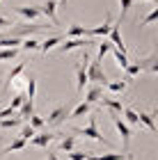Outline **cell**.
Listing matches in <instances>:
<instances>
[{
	"instance_id": "cell-30",
	"label": "cell",
	"mask_w": 158,
	"mask_h": 160,
	"mask_svg": "<svg viewBox=\"0 0 158 160\" xmlns=\"http://www.w3.org/2000/svg\"><path fill=\"white\" fill-rule=\"evenodd\" d=\"M112 55H115V62H117L121 69H126V67H128V55H126V50H117V48H115V53H112Z\"/></svg>"
},
{
	"instance_id": "cell-17",
	"label": "cell",
	"mask_w": 158,
	"mask_h": 160,
	"mask_svg": "<svg viewBox=\"0 0 158 160\" xmlns=\"http://www.w3.org/2000/svg\"><path fill=\"white\" fill-rule=\"evenodd\" d=\"M103 98V87L101 85H92L89 89H87V94H85V103H99V101Z\"/></svg>"
},
{
	"instance_id": "cell-13",
	"label": "cell",
	"mask_w": 158,
	"mask_h": 160,
	"mask_svg": "<svg viewBox=\"0 0 158 160\" xmlns=\"http://www.w3.org/2000/svg\"><path fill=\"white\" fill-rule=\"evenodd\" d=\"M69 151H76V135H64L57 142V151L55 153H69Z\"/></svg>"
},
{
	"instance_id": "cell-42",
	"label": "cell",
	"mask_w": 158,
	"mask_h": 160,
	"mask_svg": "<svg viewBox=\"0 0 158 160\" xmlns=\"http://www.w3.org/2000/svg\"><path fill=\"white\" fill-rule=\"evenodd\" d=\"M149 2H156V0H149Z\"/></svg>"
},
{
	"instance_id": "cell-31",
	"label": "cell",
	"mask_w": 158,
	"mask_h": 160,
	"mask_svg": "<svg viewBox=\"0 0 158 160\" xmlns=\"http://www.w3.org/2000/svg\"><path fill=\"white\" fill-rule=\"evenodd\" d=\"M39 43H41V41L32 39V37H28V39L21 41V48H23V50H39Z\"/></svg>"
},
{
	"instance_id": "cell-18",
	"label": "cell",
	"mask_w": 158,
	"mask_h": 160,
	"mask_svg": "<svg viewBox=\"0 0 158 160\" xmlns=\"http://www.w3.org/2000/svg\"><path fill=\"white\" fill-rule=\"evenodd\" d=\"M156 112H138V123H142V126L149 128V133H156Z\"/></svg>"
},
{
	"instance_id": "cell-25",
	"label": "cell",
	"mask_w": 158,
	"mask_h": 160,
	"mask_svg": "<svg viewBox=\"0 0 158 160\" xmlns=\"http://www.w3.org/2000/svg\"><path fill=\"white\" fill-rule=\"evenodd\" d=\"M85 30H87L85 25L74 23V25H71L69 30H67V39H80V37H85ZM85 39H87V37H85Z\"/></svg>"
},
{
	"instance_id": "cell-14",
	"label": "cell",
	"mask_w": 158,
	"mask_h": 160,
	"mask_svg": "<svg viewBox=\"0 0 158 160\" xmlns=\"http://www.w3.org/2000/svg\"><path fill=\"white\" fill-rule=\"evenodd\" d=\"M23 71H25V62H18L16 67H14V69L9 71V73L5 76V85H3V92H7V87H9L12 82H16V78H18L21 73H23Z\"/></svg>"
},
{
	"instance_id": "cell-21",
	"label": "cell",
	"mask_w": 158,
	"mask_h": 160,
	"mask_svg": "<svg viewBox=\"0 0 158 160\" xmlns=\"http://www.w3.org/2000/svg\"><path fill=\"white\" fill-rule=\"evenodd\" d=\"M131 153H89L87 160H128Z\"/></svg>"
},
{
	"instance_id": "cell-33",
	"label": "cell",
	"mask_w": 158,
	"mask_h": 160,
	"mask_svg": "<svg viewBox=\"0 0 158 160\" xmlns=\"http://www.w3.org/2000/svg\"><path fill=\"white\" fill-rule=\"evenodd\" d=\"M28 123H30L34 130H41V128L46 126V123H44V117H39V114H32V117L28 119Z\"/></svg>"
},
{
	"instance_id": "cell-22",
	"label": "cell",
	"mask_w": 158,
	"mask_h": 160,
	"mask_svg": "<svg viewBox=\"0 0 158 160\" xmlns=\"http://www.w3.org/2000/svg\"><path fill=\"white\" fill-rule=\"evenodd\" d=\"M89 112H92V105H89V103H85V101H83V103H78V105L74 108V110L69 112V119H78V117H85V114H89Z\"/></svg>"
},
{
	"instance_id": "cell-36",
	"label": "cell",
	"mask_w": 158,
	"mask_h": 160,
	"mask_svg": "<svg viewBox=\"0 0 158 160\" xmlns=\"http://www.w3.org/2000/svg\"><path fill=\"white\" fill-rule=\"evenodd\" d=\"M87 151H69V153H67V158L69 160H87Z\"/></svg>"
},
{
	"instance_id": "cell-20",
	"label": "cell",
	"mask_w": 158,
	"mask_h": 160,
	"mask_svg": "<svg viewBox=\"0 0 158 160\" xmlns=\"http://www.w3.org/2000/svg\"><path fill=\"white\" fill-rule=\"evenodd\" d=\"M25 147H28V142H25V140H21V137H14V140L7 144L3 151H0V156H9L12 151H23Z\"/></svg>"
},
{
	"instance_id": "cell-9",
	"label": "cell",
	"mask_w": 158,
	"mask_h": 160,
	"mask_svg": "<svg viewBox=\"0 0 158 160\" xmlns=\"http://www.w3.org/2000/svg\"><path fill=\"white\" fill-rule=\"evenodd\" d=\"M108 37H110V43H115V48H117V50H126L124 39H121V21H115V23H112Z\"/></svg>"
},
{
	"instance_id": "cell-10",
	"label": "cell",
	"mask_w": 158,
	"mask_h": 160,
	"mask_svg": "<svg viewBox=\"0 0 158 160\" xmlns=\"http://www.w3.org/2000/svg\"><path fill=\"white\" fill-rule=\"evenodd\" d=\"M89 39H85V37H80V39H67V43H60V53H69V50H76V48H87L89 46Z\"/></svg>"
},
{
	"instance_id": "cell-26",
	"label": "cell",
	"mask_w": 158,
	"mask_h": 160,
	"mask_svg": "<svg viewBox=\"0 0 158 160\" xmlns=\"http://www.w3.org/2000/svg\"><path fill=\"white\" fill-rule=\"evenodd\" d=\"M18 126H23V121H21L18 114H12V117H7V119H0V128H18Z\"/></svg>"
},
{
	"instance_id": "cell-11",
	"label": "cell",
	"mask_w": 158,
	"mask_h": 160,
	"mask_svg": "<svg viewBox=\"0 0 158 160\" xmlns=\"http://www.w3.org/2000/svg\"><path fill=\"white\" fill-rule=\"evenodd\" d=\"M14 12L18 14V16H23V18H28V21H34V18H39L41 16V12H39V7L37 5H23V7H14Z\"/></svg>"
},
{
	"instance_id": "cell-4",
	"label": "cell",
	"mask_w": 158,
	"mask_h": 160,
	"mask_svg": "<svg viewBox=\"0 0 158 160\" xmlns=\"http://www.w3.org/2000/svg\"><path fill=\"white\" fill-rule=\"evenodd\" d=\"M110 119H112L115 128H117V133H119V137H121V144H124V151L128 153V144H131V135H133L131 126H126V123H124V119H121L119 114H110Z\"/></svg>"
},
{
	"instance_id": "cell-40",
	"label": "cell",
	"mask_w": 158,
	"mask_h": 160,
	"mask_svg": "<svg viewBox=\"0 0 158 160\" xmlns=\"http://www.w3.org/2000/svg\"><path fill=\"white\" fill-rule=\"evenodd\" d=\"M5 25H12V23H9V21H7L5 16H0V28H5Z\"/></svg>"
},
{
	"instance_id": "cell-28",
	"label": "cell",
	"mask_w": 158,
	"mask_h": 160,
	"mask_svg": "<svg viewBox=\"0 0 158 160\" xmlns=\"http://www.w3.org/2000/svg\"><path fill=\"white\" fill-rule=\"evenodd\" d=\"M34 135H37V130H34V128L30 126V123H23V126H21V133H18V137H21V140L30 142Z\"/></svg>"
},
{
	"instance_id": "cell-39",
	"label": "cell",
	"mask_w": 158,
	"mask_h": 160,
	"mask_svg": "<svg viewBox=\"0 0 158 160\" xmlns=\"http://www.w3.org/2000/svg\"><path fill=\"white\" fill-rule=\"evenodd\" d=\"M46 160H60V158H57L55 151H48V158H46Z\"/></svg>"
},
{
	"instance_id": "cell-1",
	"label": "cell",
	"mask_w": 158,
	"mask_h": 160,
	"mask_svg": "<svg viewBox=\"0 0 158 160\" xmlns=\"http://www.w3.org/2000/svg\"><path fill=\"white\" fill-rule=\"evenodd\" d=\"M71 133H76V135H83V137H89V140H94L99 144H105V147H110V142L105 140V137L99 133V123H96V117L89 112V121H87V126H83V128H71Z\"/></svg>"
},
{
	"instance_id": "cell-5",
	"label": "cell",
	"mask_w": 158,
	"mask_h": 160,
	"mask_svg": "<svg viewBox=\"0 0 158 160\" xmlns=\"http://www.w3.org/2000/svg\"><path fill=\"white\" fill-rule=\"evenodd\" d=\"M69 112H71L69 105H57L55 110L44 119V123H48V126H62V123L69 119Z\"/></svg>"
},
{
	"instance_id": "cell-16",
	"label": "cell",
	"mask_w": 158,
	"mask_h": 160,
	"mask_svg": "<svg viewBox=\"0 0 158 160\" xmlns=\"http://www.w3.org/2000/svg\"><path fill=\"white\" fill-rule=\"evenodd\" d=\"M16 114L21 117V121H23V123H28V119H30L32 114H34V101L25 98V101H23V105L18 108V112H16Z\"/></svg>"
},
{
	"instance_id": "cell-27",
	"label": "cell",
	"mask_w": 158,
	"mask_h": 160,
	"mask_svg": "<svg viewBox=\"0 0 158 160\" xmlns=\"http://www.w3.org/2000/svg\"><path fill=\"white\" fill-rule=\"evenodd\" d=\"M124 123L126 126H135V123H138V112L133 110V108H124Z\"/></svg>"
},
{
	"instance_id": "cell-43",
	"label": "cell",
	"mask_w": 158,
	"mask_h": 160,
	"mask_svg": "<svg viewBox=\"0 0 158 160\" xmlns=\"http://www.w3.org/2000/svg\"><path fill=\"white\" fill-rule=\"evenodd\" d=\"M0 140H3V137H0Z\"/></svg>"
},
{
	"instance_id": "cell-23",
	"label": "cell",
	"mask_w": 158,
	"mask_h": 160,
	"mask_svg": "<svg viewBox=\"0 0 158 160\" xmlns=\"http://www.w3.org/2000/svg\"><path fill=\"white\" fill-rule=\"evenodd\" d=\"M60 43H62V37H60V34H55V37H48L46 41H41L39 43V50H41V53H48V50L57 48Z\"/></svg>"
},
{
	"instance_id": "cell-3",
	"label": "cell",
	"mask_w": 158,
	"mask_h": 160,
	"mask_svg": "<svg viewBox=\"0 0 158 160\" xmlns=\"http://www.w3.org/2000/svg\"><path fill=\"white\" fill-rule=\"evenodd\" d=\"M87 82H94V85H101V87H105V82H108V78L101 69V62L96 57L89 60V64H87Z\"/></svg>"
},
{
	"instance_id": "cell-12",
	"label": "cell",
	"mask_w": 158,
	"mask_h": 160,
	"mask_svg": "<svg viewBox=\"0 0 158 160\" xmlns=\"http://www.w3.org/2000/svg\"><path fill=\"white\" fill-rule=\"evenodd\" d=\"M99 103H101V108H105V110H108V114H121V110H124V105H121L119 98H105V96H103Z\"/></svg>"
},
{
	"instance_id": "cell-41",
	"label": "cell",
	"mask_w": 158,
	"mask_h": 160,
	"mask_svg": "<svg viewBox=\"0 0 158 160\" xmlns=\"http://www.w3.org/2000/svg\"><path fill=\"white\" fill-rule=\"evenodd\" d=\"M57 2H62V5H67V0H57Z\"/></svg>"
},
{
	"instance_id": "cell-24",
	"label": "cell",
	"mask_w": 158,
	"mask_h": 160,
	"mask_svg": "<svg viewBox=\"0 0 158 160\" xmlns=\"http://www.w3.org/2000/svg\"><path fill=\"white\" fill-rule=\"evenodd\" d=\"M34 92H37V78L30 73V76L25 78V98L34 101Z\"/></svg>"
},
{
	"instance_id": "cell-6",
	"label": "cell",
	"mask_w": 158,
	"mask_h": 160,
	"mask_svg": "<svg viewBox=\"0 0 158 160\" xmlns=\"http://www.w3.org/2000/svg\"><path fill=\"white\" fill-rule=\"evenodd\" d=\"M87 64H89V55L85 53V60H80L76 64V89L83 92L87 85Z\"/></svg>"
},
{
	"instance_id": "cell-35",
	"label": "cell",
	"mask_w": 158,
	"mask_h": 160,
	"mask_svg": "<svg viewBox=\"0 0 158 160\" xmlns=\"http://www.w3.org/2000/svg\"><path fill=\"white\" fill-rule=\"evenodd\" d=\"M23 101H25V94H16V96H14V98H12V103H9V108H12V110H14V112H16V110H18V108H21V105H23Z\"/></svg>"
},
{
	"instance_id": "cell-34",
	"label": "cell",
	"mask_w": 158,
	"mask_h": 160,
	"mask_svg": "<svg viewBox=\"0 0 158 160\" xmlns=\"http://www.w3.org/2000/svg\"><path fill=\"white\" fill-rule=\"evenodd\" d=\"M156 18H158V9H156V7H154V9H151V12H149V14H147V16H145V18H142V21H140V28H145V25H149V23H154V21H156Z\"/></svg>"
},
{
	"instance_id": "cell-15",
	"label": "cell",
	"mask_w": 158,
	"mask_h": 160,
	"mask_svg": "<svg viewBox=\"0 0 158 160\" xmlns=\"http://www.w3.org/2000/svg\"><path fill=\"white\" fill-rule=\"evenodd\" d=\"M53 140H57L55 133H37V135L30 140V144H32V147H41V149H44V147H48Z\"/></svg>"
},
{
	"instance_id": "cell-37",
	"label": "cell",
	"mask_w": 158,
	"mask_h": 160,
	"mask_svg": "<svg viewBox=\"0 0 158 160\" xmlns=\"http://www.w3.org/2000/svg\"><path fill=\"white\" fill-rule=\"evenodd\" d=\"M133 0H119V7H121V14H119V21H124L126 16V12H128V7H131Z\"/></svg>"
},
{
	"instance_id": "cell-32",
	"label": "cell",
	"mask_w": 158,
	"mask_h": 160,
	"mask_svg": "<svg viewBox=\"0 0 158 160\" xmlns=\"http://www.w3.org/2000/svg\"><path fill=\"white\" fill-rule=\"evenodd\" d=\"M110 50H112V43H110V41H103V43H99V55H96V60L101 62L103 57H105L108 53H110Z\"/></svg>"
},
{
	"instance_id": "cell-38",
	"label": "cell",
	"mask_w": 158,
	"mask_h": 160,
	"mask_svg": "<svg viewBox=\"0 0 158 160\" xmlns=\"http://www.w3.org/2000/svg\"><path fill=\"white\" fill-rule=\"evenodd\" d=\"M12 114H14L12 108H3V110H0V119H7V117H12Z\"/></svg>"
},
{
	"instance_id": "cell-29",
	"label": "cell",
	"mask_w": 158,
	"mask_h": 160,
	"mask_svg": "<svg viewBox=\"0 0 158 160\" xmlns=\"http://www.w3.org/2000/svg\"><path fill=\"white\" fill-rule=\"evenodd\" d=\"M18 57V48H3L0 50V62H12Z\"/></svg>"
},
{
	"instance_id": "cell-8",
	"label": "cell",
	"mask_w": 158,
	"mask_h": 160,
	"mask_svg": "<svg viewBox=\"0 0 158 160\" xmlns=\"http://www.w3.org/2000/svg\"><path fill=\"white\" fill-rule=\"evenodd\" d=\"M39 12H41V16H46L53 25H57V0H44V2L39 5Z\"/></svg>"
},
{
	"instance_id": "cell-7",
	"label": "cell",
	"mask_w": 158,
	"mask_h": 160,
	"mask_svg": "<svg viewBox=\"0 0 158 160\" xmlns=\"http://www.w3.org/2000/svg\"><path fill=\"white\" fill-rule=\"evenodd\" d=\"M112 16L110 14H105V21H103V25H96V28H87L85 30V37H108L110 34V28H112Z\"/></svg>"
},
{
	"instance_id": "cell-2",
	"label": "cell",
	"mask_w": 158,
	"mask_h": 160,
	"mask_svg": "<svg viewBox=\"0 0 158 160\" xmlns=\"http://www.w3.org/2000/svg\"><path fill=\"white\" fill-rule=\"evenodd\" d=\"M41 30V25L37 23H21V25H14L9 28L5 34H0V37H14V39H23V37H32V34H37Z\"/></svg>"
},
{
	"instance_id": "cell-19",
	"label": "cell",
	"mask_w": 158,
	"mask_h": 160,
	"mask_svg": "<svg viewBox=\"0 0 158 160\" xmlns=\"http://www.w3.org/2000/svg\"><path fill=\"white\" fill-rule=\"evenodd\" d=\"M128 82H131L128 78H119V80H108V82H105V89H108V92H112V94H119V92H124L126 87H128Z\"/></svg>"
}]
</instances>
